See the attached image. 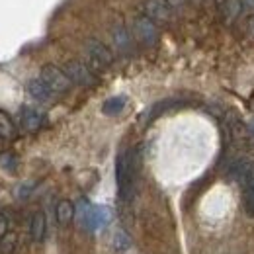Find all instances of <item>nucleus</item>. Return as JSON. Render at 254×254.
Returning <instances> with one entry per match:
<instances>
[{
    "instance_id": "nucleus-1",
    "label": "nucleus",
    "mask_w": 254,
    "mask_h": 254,
    "mask_svg": "<svg viewBox=\"0 0 254 254\" xmlns=\"http://www.w3.org/2000/svg\"><path fill=\"white\" fill-rule=\"evenodd\" d=\"M133 153L124 149L116 159V182H118V195L122 201H129L133 190Z\"/></svg>"
},
{
    "instance_id": "nucleus-2",
    "label": "nucleus",
    "mask_w": 254,
    "mask_h": 254,
    "mask_svg": "<svg viewBox=\"0 0 254 254\" xmlns=\"http://www.w3.org/2000/svg\"><path fill=\"white\" fill-rule=\"evenodd\" d=\"M39 78L51 88L53 94H66L70 90V86H72V80L68 78L64 68H59L57 64H45L41 68Z\"/></svg>"
},
{
    "instance_id": "nucleus-3",
    "label": "nucleus",
    "mask_w": 254,
    "mask_h": 254,
    "mask_svg": "<svg viewBox=\"0 0 254 254\" xmlns=\"http://www.w3.org/2000/svg\"><path fill=\"white\" fill-rule=\"evenodd\" d=\"M131 30H133V37L141 43V45H147V47H153L159 43V28L157 24L147 18V16H137L131 24Z\"/></svg>"
},
{
    "instance_id": "nucleus-4",
    "label": "nucleus",
    "mask_w": 254,
    "mask_h": 254,
    "mask_svg": "<svg viewBox=\"0 0 254 254\" xmlns=\"http://www.w3.org/2000/svg\"><path fill=\"white\" fill-rule=\"evenodd\" d=\"M64 72L68 74L72 84H78V86H94L98 82V76L94 74V70L84 61H78V59H72V61L64 64Z\"/></svg>"
},
{
    "instance_id": "nucleus-5",
    "label": "nucleus",
    "mask_w": 254,
    "mask_h": 254,
    "mask_svg": "<svg viewBox=\"0 0 254 254\" xmlns=\"http://www.w3.org/2000/svg\"><path fill=\"white\" fill-rule=\"evenodd\" d=\"M84 51H86L90 63L94 64L96 68H106V66L114 63V51L106 43H102L100 39H94V37L88 39L84 43Z\"/></svg>"
},
{
    "instance_id": "nucleus-6",
    "label": "nucleus",
    "mask_w": 254,
    "mask_h": 254,
    "mask_svg": "<svg viewBox=\"0 0 254 254\" xmlns=\"http://www.w3.org/2000/svg\"><path fill=\"white\" fill-rule=\"evenodd\" d=\"M227 176H231L233 180L241 182V186L245 188L249 182L254 180V159H251V157H239V159L231 160Z\"/></svg>"
},
{
    "instance_id": "nucleus-7",
    "label": "nucleus",
    "mask_w": 254,
    "mask_h": 254,
    "mask_svg": "<svg viewBox=\"0 0 254 254\" xmlns=\"http://www.w3.org/2000/svg\"><path fill=\"white\" fill-rule=\"evenodd\" d=\"M141 12L143 16L151 18L155 24L160 22H168L172 16V6L168 0H145L141 4Z\"/></svg>"
},
{
    "instance_id": "nucleus-8",
    "label": "nucleus",
    "mask_w": 254,
    "mask_h": 254,
    "mask_svg": "<svg viewBox=\"0 0 254 254\" xmlns=\"http://www.w3.org/2000/svg\"><path fill=\"white\" fill-rule=\"evenodd\" d=\"M43 122H45V116L39 110L32 108V106H26V108L20 110V126H22L24 131L35 133V131L41 129Z\"/></svg>"
},
{
    "instance_id": "nucleus-9",
    "label": "nucleus",
    "mask_w": 254,
    "mask_h": 254,
    "mask_svg": "<svg viewBox=\"0 0 254 254\" xmlns=\"http://www.w3.org/2000/svg\"><path fill=\"white\" fill-rule=\"evenodd\" d=\"M112 41H114V45L120 53H129L131 47H133V37L127 32L126 26H122V24L112 28Z\"/></svg>"
},
{
    "instance_id": "nucleus-10",
    "label": "nucleus",
    "mask_w": 254,
    "mask_h": 254,
    "mask_svg": "<svg viewBox=\"0 0 254 254\" xmlns=\"http://www.w3.org/2000/svg\"><path fill=\"white\" fill-rule=\"evenodd\" d=\"M47 233V219L43 211H35L30 219V237L33 243H43Z\"/></svg>"
},
{
    "instance_id": "nucleus-11",
    "label": "nucleus",
    "mask_w": 254,
    "mask_h": 254,
    "mask_svg": "<svg viewBox=\"0 0 254 254\" xmlns=\"http://www.w3.org/2000/svg\"><path fill=\"white\" fill-rule=\"evenodd\" d=\"M28 92L32 96L33 100H37V102H41V104H45V102H51L53 100V92H51V88L41 80V78H32L30 82H28Z\"/></svg>"
},
{
    "instance_id": "nucleus-12",
    "label": "nucleus",
    "mask_w": 254,
    "mask_h": 254,
    "mask_svg": "<svg viewBox=\"0 0 254 254\" xmlns=\"http://www.w3.org/2000/svg\"><path fill=\"white\" fill-rule=\"evenodd\" d=\"M55 219L61 227H66L68 223L74 219V203L68 199H61L55 207Z\"/></svg>"
},
{
    "instance_id": "nucleus-13",
    "label": "nucleus",
    "mask_w": 254,
    "mask_h": 254,
    "mask_svg": "<svg viewBox=\"0 0 254 254\" xmlns=\"http://www.w3.org/2000/svg\"><path fill=\"white\" fill-rule=\"evenodd\" d=\"M0 137L2 139H14L16 137V124L2 110H0Z\"/></svg>"
},
{
    "instance_id": "nucleus-14",
    "label": "nucleus",
    "mask_w": 254,
    "mask_h": 254,
    "mask_svg": "<svg viewBox=\"0 0 254 254\" xmlns=\"http://www.w3.org/2000/svg\"><path fill=\"white\" fill-rule=\"evenodd\" d=\"M124 108H126V98H124V96H116V98H110V100L104 104L102 112H104L106 116H118Z\"/></svg>"
},
{
    "instance_id": "nucleus-15",
    "label": "nucleus",
    "mask_w": 254,
    "mask_h": 254,
    "mask_svg": "<svg viewBox=\"0 0 254 254\" xmlns=\"http://www.w3.org/2000/svg\"><path fill=\"white\" fill-rule=\"evenodd\" d=\"M243 10V2L241 0H225L223 2V14H225V20H235Z\"/></svg>"
},
{
    "instance_id": "nucleus-16",
    "label": "nucleus",
    "mask_w": 254,
    "mask_h": 254,
    "mask_svg": "<svg viewBox=\"0 0 254 254\" xmlns=\"http://www.w3.org/2000/svg\"><path fill=\"white\" fill-rule=\"evenodd\" d=\"M243 207H245V211H247L251 217H254V180H253V182H249V184L245 186Z\"/></svg>"
},
{
    "instance_id": "nucleus-17",
    "label": "nucleus",
    "mask_w": 254,
    "mask_h": 254,
    "mask_svg": "<svg viewBox=\"0 0 254 254\" xmlns=\"http://www.w3.org/2000/svg\"><path fill=\"white\" fill-rule=\"evenodd\" d=\"M18 247V235L16 233H6V237L0 241V253L2 254H12Z\"/></svg>"
},
{
    "instance_id": "nucleus-18",
    "label": "nucleus",
    "mask_w": 254,
    "mask_h": 254,
    "mask_svg": "<svg viewBox=\"0 0 254 254\" xmlns=\"http://www.w3.org/2000/svg\"><path fill=\"white\" fill-rule=\"evenodd\" d=\"M114 245H116L118 251H127V249L131 247V241L127 239V235L124 231H116V235H114Z\"/></svg>"
},
{
    "instance_id": "nucleus-19",
    "label": "nucleus",
    "mask_w": 254,
    "mask_h": 254,
    "mask_svg": "<svg viewBox=\"0 0 254 254\" xmlns=\"http://www.w3.org/2000/svg\"><path fill=\"white\" fill-rule=\"evenodd\" d=\"M6 233H8V217L6 213H0V241L6 237Z\"/></svg>"
},
{
    "instance_id": "nucleus-20",
    "label": "nucleus",
    "mask_w": 254,
    "mask_h": 254,
    "mask_svg": "<svg viewBox=\"0 0 254 254\" xmlns=\"http://www.w3.org/2000/svg\"><path fill=\"white\" fill-rule=\"evenodd\" d=\"M247 28H249V33L251 35H254V14L249 18V22H247Z\"/></svg>"
},
{
    "instance_id": "nucleus-21",
    "label": "nucleus",
    "mask_w": 254,
    "mask_h": 254,
    "mask_svg": "<svg viewBox=\"0 0 254 254\" xmlns=\"http://www.w3.org/2000/svg\"><path fill=\"white\" fill-rule=\"evenodd\" d=\"M241 2H243V6H245V8L254 10V0H241Z\"/></svg>"
},
{
    "instance_id": "nucleus-22",
    "label": "nucleus",
    "mask_w": 254,
    "mask_h": 254,
    "mask_svg": "<svg viewBox=\"0 0 254 254\" xmlns=\"http://www.w3.org/2000/svg\"><path fill=\"white\" fill-rule=\"evenodd\" d=\"M2 141H4V139H2V137H0V149H2Z\"/></svg>"
}]
</instances>
